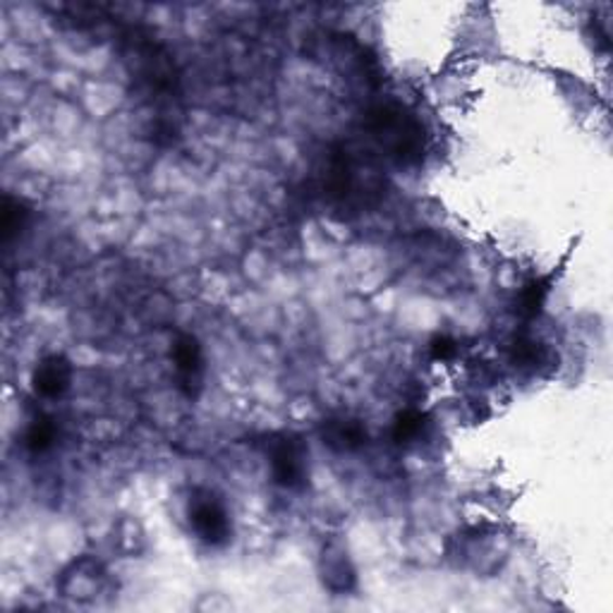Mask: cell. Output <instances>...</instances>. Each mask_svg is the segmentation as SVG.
Masks as SVG:
<instances>
[{
    "instance_id": "obj_6",
    "label": "cell",
    "mask_w": 613,
    "mask_h": 613,
    "mask_svg": "<svg viewBox=\"0 0 613 613\" xmlns=\"http://www.w3.org/2000/svg\"><path fill=\"white\" fill-rule=\"evenodd\" d=\"M360 164L348 152V146H335L327 156L321 188L331 202H350L360 194Z\"/></svg>"
},
{
    "instance_id": "obj_14",
    "label": "cell",
    "mask_w": 613,
    "mask_h": 613,
    "mask_svg": "<svg viewBox=\"0 0 613 613\" xmlns=\"http://www.w3.org/2000/svg\"><path fill=\"white\" fill-rule=\"evenodd\" d=\"M55 438H58L55 420L53 418H37L29 424V430L25 434V446H27L29 454L39 456V454H46L49 448H53Z\"/></svg>"
},
{
    "instance_id": "obj_10",
    "label": "cell",
    "mask_w": 613,
    "mask_h": 613,
    "mask_svg": "<svg viewBox=\"0 0 613 613\" xmlns=\"http://www.w3.org/2000/svg\"><path fill=\"white\" fill-rule=\"evenodd\" d=\"M323 444L333 450H357L367 444V426L360 420H329L321 424Z\"/></svg>"
},
{
    "instance_id": "obj_5",
    "label": "cell",
    "mask_w": 613,
    "mask_h": 613,
    "mask_svg": "<svg viewBox=\"0 0 613 613\" xmlns=\"http://www.w3.org/2000/svg\"><path fill=\"white\" fill-rule=\"evenodd\" d=\"M106 585H108L106 569H103L101 561L91 557L73 561L55 580L58 592H61L65 599L77 601V604H89V601H94L99 595L106 592Z\"/></svg>"
},
{
    "instance_id": "obj_2",
    "label": "cell",
    "mask_w": 613,
    "mask_h": 613,
    "mask_svg": "<svg viewBox=\"0 0 613 613\" xmlns=\"http://www.w3.org/2000/svg\"><path fill=\"white\" fill-rule=\"evenodd\" d=\"M125 63L135 87L154 103H166L178 97V73L170 53L154 41L152 34L130 29L127 31Z\"/></svg>"
},
{
    "instance_id": "obj_12",
    "label": "cell",
    "mask_w": 613,
    "mask_h": 613,
    "mask_svg": "<svg viewBox=\"0 0 613 613\" xmlns=\"http://www.w3.org/2000/svg\"><path fill=\"white\" fill-rule=\"evenodd\" d=\"M27 224H29V206L22 200L5 194L3 206H0V240H3V245H10V242L27 228Z\"/></svg>"
},
{
    "instance_id": "obj_4",
    "label": "cell",
    "mask_w": 613,
    "mask_h": 613,
    "mask_svg": "<svg viewBox=\"0 0 613 613\" xmlns=\"http://www.w3.org/2000/svg\"><path fill=\"white\" fill-rule=\"evenodd\" d=\"M188 518L206 547H226L233 537V520H230L224 499L209 489H194L188 503Z\"/></svg>"
},
{
    "instance_id": "obj_13",
    "label": "cell",
    "mask_w": 613,
    "mask_h": 613,
    "mask_svg": "<svg viewBox=\"0 0 613 613\" xmlns=\"http://www.w3.org/2000/svg\"><path fill=\"white\" fill-rule=\"evenodd\" d=\"M424 426H426V414L422 410L408 408V410H403V412L396 414V420H393L391 436L398 446H408L412 442H418V438L424 432Z\"/></svg>"
},
{
    "instance_id": "obj_9",
    "label": "cell",
    "mask_w": 613,
    "mask_h": 613,
    "mask_svg": "<svg viewBox=\"0 0 613 613\" xmlns=\"http://www.w3.org/2000/svg\"><path fill=\"white\" fill-rule=\"evenodd\" d=\"M73 384V365L63 355H46L31 372V388L37 396L53 400L61 398Z\"/></svg>"
},
{
    "instance_id": "obj_3",
    "label": "cell",
    "mask_w": 613,
    "mask_h": 613,
    "mask_svg": "<svg viewBox=\"0 0 613 613\" xmlns=\"http://www.w3.org/2000/svg\"><path fill=\"white\" fill-rule=\"evenodd\" d=\"M271 477L281 489L297 491L309 480V448L297 434H273L266 438Z\"/></svg>"
},
{
    "instance_id": "obj_1",
    "label": "cell",
    "mask_w": 613,
    "mask_h": 613,
    "mask_svg": "<svg viewBox=\"0 0 613 613\" xmlns=\"http://www.w3.org/2000/svg\"><path fill=\"white\" fill-rule=\"evenodd\" d=\"M365 132L398 166H414L424 158V125L418 115L396 101H384L369 108L365 115Z\"/></svg>"
},
{
    "instance_id": "obj_17",
    "label": "cell",
    "mask_w": 613,
    "mask_h": 613,
    "mask_svg": "<svg viewBox=\"0 0 613 613\" xmlns=\"http://www.w3.org/2000/svg\"><path fill=\"white\" fill-rule=\"evenodd\" d=\"M206 599H209V604H204V601H202V604H200L202 611H209V609L212 611H228L230 609V601L224 599L221 595H206Z\"/></svg>"
},
{
    "instance_id": "obj_15",
    "label": "cell",
    "mask_w": 613,
    "mask_h": 613,
    "mask_svg": "<svg viewBox=\"0 0 613 613\" xmlns=\"http://www.w3.org/2000/svg\"><path fill=\"white\" fill-rule=\"evenodd\" d=\"M511 360L515 367L523 369H539L547 362V348L535 339H518L511 348Z\"/></svg>"
},
{
    "instance_id": "obj_7",
    "label": "cell",
    "mask_w": 613,
    "mask_h": 613,
    "mask_svg": "<svg viewBox=\"0 0 613 613\" xmlns=\"http://www.w3.org/2000/svg\"><path fill=\"white\" fill-rule=\"evenodd\" d=\"M319 577L321 585L333 595H348L357 587V571L343 541L331 539L323 544L319 557Z\"/></svg>"
},
{
    "instance_id": "obj_8",
    "label": "cell",
    "mask_w": 613,
    "mask_h": 613,
    "mask_svg": "<svg viewBox=\"0 0 613 613\" xmlns=\"http://www.w3.org/2000/svg\"><path fill=\"white\" fill-rule=\"evenodd\" d=\"M170 357H173V365H176L180 391L188 398H194L196 393H200L202 379H204V353H202L200 341H196L190 333H180L176 343H173Z\"/></svg>"
},
{
    "instance_id": "obj_11",
    "label": "cell",
    "mask_w": 613,
    "mask_h": 613,
    "mask_svg": "<svg viewBox=\"0 0 613 613\" xmlns=\"http://www.w3.org/2000/svg\"><path fill=\"white\" fill-rule=\"evenodd\" d=\"M553 281H557V271H551L549 276H539V279H532L518 295L515 303L518 315L523 319H537L551 295Z\"/></svg>"
},
{
    "instance_id": "obj_16",
    "label": "cell",
    "mask_w": 613,
    "mask_h": 613,
    "mask_svg": "<svg viewBox=\"0 0 613 613\" xmlns=\"http://www.w3.org/2000/svg\"><path fill=\"white\" fill-rule=\"evenodd\" d=\"M430 353H432V360L436 362H450L458 355V341L444 333L434 335L430 343Z\"/></svg>"
}]
</instances>
